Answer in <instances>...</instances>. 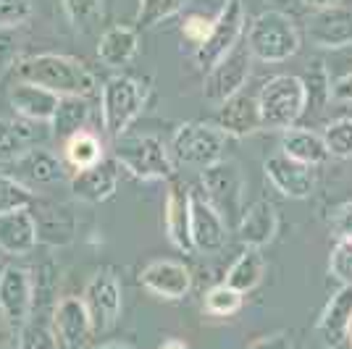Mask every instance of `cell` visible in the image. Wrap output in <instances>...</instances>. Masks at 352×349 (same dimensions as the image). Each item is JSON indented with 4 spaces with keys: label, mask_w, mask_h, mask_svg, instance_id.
I'll list each match as a JSON object with an SVG mask.
<instances>
[{
    "label": "cell",
    "mask_w": 352,
    "mask_h": 349,
    "mask_svg": "<svg viewBox=\"0 0 352 349\" xmlns=\"http://www.w3.org/2000/svg\"><path fill=\"white\" fill-rule=\"evenodd\" d=\"M16 76L56 92L60 98H87L95 92V76L79 58L60 53H40L16 63Z\"/></svg>",
    "instance_id": "obj_1"
},
{
    "label": "cell",
    "mask_w": 352,
    "mask_h": 349,
    "mask_svg": "<svg viewBox=\"0 0 352 349\" xmlns=\"http://www.w3.org/2000/svg\"><path fill=\"white\" fill-rule=\"evenodd\" d=\"M245 45H248L250 56L261 63H284L297 56L302 37H300V30L294 27L292 16L268 8L250 21Z\"/></svg>",
    "instance_id": "obj_2"
},
{
    "label": "cell",
    "mask_w": 352,
    "mask_h": 349,
    "mask_svg": "<svg viewBox=\"0 0 352 349\" xmlns=\"http://www.w3.org/2000/svg\"><path fill=\"white\" fill-rule=\"evenodd\" d=\"M258 108L263 129L287 131L297 126V121L308 111V89L302 76L294 74H276L258 92Z\"/></svg>",
    "instance_id": "obj_3"
},
{
    "label": "cell",
    "mask_w": 352,
    "mask_h": 349,
    "mask_svg": "<svg viewBox=\"0 0 352 349\" xmlns=\"http://www.w3.org/2000/svg\"><path fill=\"white\" fill-rule=\"evenodd\" d=\"M113 160L142 181H168L176 171L168 145L155 134H124L116 139Z\"/></svg>",
    "instance_id": "obj_4"
},
{
    "label": "cell",
    "mask_w": 352,
    "mask_h": 349,
    "mask_svg": "<svg viewBox=\"0 0 352 349\" xmlns=\"http://www.w3.org/2000/svg\"><path fill=\"white\" fill-rule=\"evenodd\" d=\"M171 158L176 166L190 168V171H206L223 160L226 153V134L216 124L206 121H187L174 131L171 137Z\"/></svg>",
    "instance_id": "obj_5"
},
{
    "label": "cell",
    "mask_w": 352,
    "mask_h": 349,
    "mask_svg": "<svg viewBox=\"0 0 352 349\" xmlns=\"http://www.w3.org/2000/svg\"><path fill=\"white\" fill-rule=\"evenodd\" d=\"M147 100V89L142 82L126 74H113L108 76L100 87V118L108 137H124L132 126L137 116L142 113Z\"/></svg>",
    "instance_id": "obj_6"
},
{
    "label": "cell",
    "mask_w": 352,
    "mask_h": 349,
    "mask_svg": "<svg viewBox=\"0 0 352 349\" xmlns=\"http://www.w3.org/2000/svg\"><path fill=\"white\" fill-rule=\"evenodd\" d=\"M200 187L203 194L208 197V203L219 210L223 221L232 226L239 223L242 210H245V187L248 179L242 174V168L234 160H219L216 166H210L206 171H200Z\"/></svg>",
    "instance_id": "obj_7"
},
{
    "label": "cell",
    "mask_w": 352,
    "mask_h": 349,
    "mask_svg": "<svg viewBox=\"0 0 352 349\" xmlns=\"http://www.w3.org/2000/svg\"><path fill=\"white\" fill-rule=\"evenodd\" d=\"M245 32V3L242 0H223L219 14L213 19V27L203 43L195 47V66L200 71H210L219 60H223L236 45Z\"/></svg>",
    "instance_id": "obj_8"
},
{
    "label": "cell",
    "mask_w": 352,
    "mask_h": 349,
    "mask_svg": "<svg viewBox=\"0 0 352 349\" xmlns=\"http://www.w3.org/2000/svg\"><path fill=\"white\" fill-rule=\"evenodd\" d=\"M190 234L200 255H216L229 242V223L200 190H190Z\"/></svg>",
    "instance_id": "obj_9"
},
{
    "label": "cell",
    "mask_w": 352,
    "mask_h": 349,
    "mask_svg": "<svg viewBox=\"0 0 352 349\" xmlns=\"http://www.w3.org/2000/svg\"><path fill=\"white\" fill-rule=\"evenodd\" d=\"M252 56H250L248 45H236L234 50L226 56L223 60H219L210 71H206V87H203V95H206L208 102L213 105H221L229 98L239 95L250 79V63H252Z\"/></svg>",
    "instance_id": "obj_10"
},
{
    "label": "cell",
    "mask_w": 352,
    "mask_h": 349,
    "mask_svg": "<svg viewBox=\"0 0 352 349\" xmlns=\"http://www.w3.org/2000/svg\"><path fill=\"white\" fill-rule=\"evenodd\" d=\"M82 300H85L89 318H92V328L95 331H111L116 326L118 315H121V307H124L121 281L111 271H98L87 281Z\"/></svg>",
    "instance_id": "obj_11"
},
{
    "label": "cell",
    "mask_w": 352,
    "mask_h": 349,
    "mask_svg": "<svg viewBox=\"0 0 352 349\" xmlns=\"http://www.w3.org/2000/svg\"><path fill=\"white\" fill-rule=\"evenodd\" d=\"M34 305V281L32 273L21 265H6L0 271V313L19 328L27 323Z\"/></svg>",
    "instance_id": "obj_12"
},
{
    "label": "cell",
    "mask_w": 352,
    "mask_h": 349,
    "mask_svg": "<svg viewBox=\"0 0 352 349\" xmlns=\"http://www.w3.org/2000/svg\"><path fill=\"white\" fill-rule=\"evenodd\" d=\"M263 174L271 181V187L281 192L289 200H305L316 190V176L310 166H302L297 160L287 158L284 153L268 155L263 163Z\"/></svg>",
    "instance_id": "obj_13"
},
{
    "label": "cell",
    "mask_w": 352,
    "mask_h": 349,
    "mask_svg": "<svg viewBox=\"0 0 352 349\" xmlns=\"http://www.w3.org/2000/svg\"><path fill=\"white\" fill-rule=\"evenodd\" d=\"M352 326V286L342 284L331 297L326 307L321 310V315L316 320V336L326 349H337L342 344H347Z\"/></svg>",
    "instance_id": "obj_14"
},
{
    "label": "cell",
    "mask_w": 352,
    "mask_h": 349,
    "mask_svg": "<svg viewBox=\"0 0 352 349\" xmlns=\"http://www.w3.org/2000/svg\"><path fill=\"white\" fill-rule=\"evenodd\" d=\"M140 284L153 297L161 300H184L192 289V273L179 260H153L140 273Z\"/></svg>",
    "instance_id": "obj_15"
},
{
    "label": "cell",
    "mask_w": 352,
    "mask_h": 349,
    "mask_svg": "<svg viewBox=\"0 0 352 349\" xmlns=\"http://www.w3.org/2000/svg\"><path fill=\"white\" fill-rule=\"evenodd\" d=\"M308 40L321 50H342L352 45V8H323L308 21Z\"/></svg>",
    "instance_id": "obj_16"
},
{
    "label": "cell",
    "mask_w": 352,
    "mask_h": 349,
    "mask_svg": "<svg viewBox=\"0 0 352 349\" xmlns=\"http://www.w3.org/2000/svg\"><path fill=\"white\" fill-rule=\"evenodd\" d=\"M118 163L116 160H100L89 168L74 171L72 176V194L76 200L89 205H100L111 200L118 190Z\"/></svg>",
    "instance_id": "obj_17"
},
{
    "label": "cell",
    "mask_w": 352,
    "mask_h": 349,
    "mask_svg": "<svg viewBox=\"0 0 352 349\" xmlns=\"http://www.w3.org/2000/svg\"><path fill=\"white\" fill-rule=\"evenodd\" d=\"M53 331L58 341L69 349H79L87 344L92 328V318L82 297H63L53 310Z\"/></svg>",
    "instance_id": "obj_18"
},
{
    "label": "cell",
    "mask_w": 352,
    "mask_h": 349,
    "mask_svg": "<svg viewBox=\"0 0 352 349\" xmlns=\"http://www.w3.org/2000/svg\"><path fill=\"white\" fill-rule=\"evenodd\" d=\"M279 234V210L268 200H255L242 210V218L236 223V236L245 247H268Z\"/></svg>",
    "instance_id": "obj_19"
},
{
    "label": "cell",
    "mask_w": 352,
    "mask_h": 349,
    "mask_svg": "<svg viewBox=\"0 0 352 349\" xmlns=\"http://www.w3.org/2000/svg\"><path fill=\"white\" fill-rule=\"evenodd\" d=\"M216 126L226 137H236V139L261 131L263 121H261L258 98H252L248 92H239V95L229 98L226 102H221L219 113H216Z\"/></svg>",
    "instance_id": "obj_20"
},
{
    "label": "cell",
    "mask_w": 352,
    "mask_h": 349,
    "mask_svg": "<svg viewBox=\"0 0 352 349\" xmlns=\"http://www.w3.org/2000/svg\"><path fill=\"white\" fill-rule=\"evenodd\" d=\"M163 229L168 242L182 252H195L190 234V190L179 181H171L163 203Z\"/></svg>",
    "instance_id": "obj_21"
},
{
    "label": "cell",
    "mask_w": 352,
    "mask_h": 349,
    "mask_svg": "<svg viewBox=\"0 0 352 349\" xmlns=\"http://www.w3.org/2000/svg\"><path fill=\"white\" fill-rule=\"evenodd\" d=\"M47 124L27 121V118H0V163H16L32 147H43L47 139Z\"/></svg>",
    "instance_id": "obj_22"
},
{
    "label": "cell",
    "mask_w": 352,
    "mask_h": 349,
    "mask_svg": "<svg viewBox=\"0 0 352 349\" xmlns=\"http://www.w3.org/2000/svg\"><path fill=\"white\" fill-rule=\"evenodd\" d=\"M37 242H40V226L30 213V207L0 216V252L21 258L30 255L37 247Z\"/></svg>",
    "instance_id": "obj_23"
},
{
    "label": "cell",
    "mask_w": 352,
    "mask_h": 349,
    "mask_svg": "<svg viewBox=\"0 0 352 349\" xmlns=\"http://www.w3.org/2000/svg\"><path fill=\"white\" fill-rule=\"evenodd\" d=\"M60 105V95L50 92V89L32 85V82H21L11 89V108L16 116L27 118V121H37V124H50L56 111Z\"/></svg>",
    "instance_id": "obj_24"
},
{
    "label": "cell",
    "mask_w": 352,
    "mask_h": 349,
    "mask_svg": "<svg viewBox=\"0 0 352 349\" xmlns=\"http://www.w3.org/2000/svg\"><path fill=\"white\" fill-rule=\"evenodd\" d=\"M140 53V32L126 24H113L100 34L98 43V58L108 69H124L129 66Z\"/></svg>",
    "instance_id": "obj_25"
},
{
    "label": "cell",
    "mask_w": 352,
    "mask_h": 349,
    "mask_svg": "<svg viewBox=\"0 0 352 349\" xmlns=\"http://www.w3.org/2000/svg\"><path fill=\"white\" fill-rule=\"evenodd\" d=\"M281 153L287 158L302 163V166H310V168L323 166L326 160L331 158L329 147L323 142V134L313 129H300V126L281 131Z\"/></svg>",
    "instance_id": "obj_26"
},
{
    "label": "cell",
    "mask_w": 352,
    "mask_h": 349,
    "mask_svg": "<svg viewBox=\"0 0 352 349\" xmlns=\"http://www.w3.org/2000/svg\"><path fill=\"white\" fill-rule=\"evenodd\" d=\"M16 168H19V179L32 187H43V184H56L66 176V166L58 155H53L50 150L45 147H32L30 153H24L21 158L16 160Z\"/></svg>",
    "instance_id": "obj_27"
},
{
    "label": "cell",
    "mask_w": 352,
    "mask_h": 349,
    "mask_svg": "<svg viewBox=\"0 0 352 349\" xmlns=\"http://www.w3.org/2000/svg\"><path fill=\"white\" fill-rule=\"evenodd\" d=\"M265 276V260H263V252L258 247H245L242 249V255L232 262V268L226 271V284L229 286H234L236 291H242V294H248L252 291Z\"/></svg>",
    "instance_id": "obj_28"
},
{
    "label": "cell",
    "mask_w": 352,
    "mask_h": 349,
    "mask_svg": "<svg viewBox=\"0 0 352 349\" xmlns=\"http://www.w3.org/2000/svg\"><path fill=\"white\" fill-rule=\"evenodd\" d=\"M63 158H66V163L72 166L74 171L89 168V166H95V163H100L105 158L103 142L87 129L76 131L63 145Z\"/></svg>",
    "instance_id": "obj_29"
},
{
    "label": "cell",
    "mask_w": 352,
    "mask_h": 349,
    "mask_svg": "<svg viewBox=\"0 0 352 349\" xmlns=\"http://www.w3.org/2000/svg\"><path fill=\"white\" fill-rule=\"evenodd\" d=\"M87 118H89V105L85 98H60V105L56 111V116L50 121L53 131L58 137H72L76 131H82L87 126Z\"/></svg>",
    "instance_id": "obj_30"
},
{
    "label": "cell",
    "mask_w": 352,
    "mask_h": 349,
    "mask_svg": "<svg viewBox=\"0 0 352 349\" xmlns=\"http://www.w3.org/2000/svg\"><path fill=\"white\" fill-rule=\"evenodd\" d=\"M242 302H245V294L236 291L234 286H229L226 281H221V284H216V286H210L206 291L203 307L213 318H232L242 310Z\"/></svg>",
    "instance_id": "obj_31"
},
{
    "label": "cell",
    "mask_w": 352,
    "mask_h": 349,
    "mask_svg": "<svg viewBox=\"0 0 352 349\" xmlns=\"http://www.w3.org/2000/svg\"><path fill=\"white\" fill-rule=\"evenodd\" d=\"M190 0H140L137 5V27L140 30H155L163 21L174 19L187 8Z\"/></svg>",
    "instance_id": "obj_32"
},
{
    "label": "cell",
    "mask_w": 352,
    "mask_h": 349,
    "mask_svg": "<svg viewBox=\"0 0 352 349\" xmlns=\"http://www.w3.org/2000/svg\"><path fill=\"white\" fill-rule=\"evenodd\" d=\"M305 89H308V108L313 111H323L326 102L331 100V76L329 69L323 66L321 60H313L308 66V71L302 76Z\"/></svg>",
    "instance_id": "obj_33"
},
{
    "label": "cell",
    "mask_w": 352,
    "mask_h": 349,
    "mask_svg": "<svg viewBox=\"0 0 352 349\" xmlns=\"http://www.w3.org/2000/svg\"><path fill=\"white\" fill-rule=\"evenodd\" d=\"M323 142L329 147V155L339 160L352 158V118H334L323 126Z\"/></svg>",
    "instance_id": "obj_34"
},
{
    "label": "cell",
    "mask_w": 352,
    "mask_h": 349,
    "mask_svg": "<svg viewBox=\"0 0 352 349\" xmlns=\"http://www.w3.org/2000/svg\"><path fill=\"white\" fill-rule=\"evenodd\" d=\"M34 194H32V187H27L21 179L8 174H0V216L6 213H14V210H21V207H30Z\"/></svg>",
    "instance_id": "obj_35"
},
{
    "label": "cell",
    "mask_w": 352,
    "mask_h": 349,
    "mask_svg": "<svg viewBox=\"0 0 352 349\" xmlns=\"http://www.w3.org/2000/svg\"><path fill=\"white\" fill-rule=\"evenodd\" d=\"M63 14L72 21L74 30L87 32L103 16V0H60Z\"/></svg>",
    "instance_id": "obj_36"
},
{
    "label": "cell",
    "mask_w": 352,
    "mask_h": 349,
    "mask_svg": "<svg viewBox=\"0 0 352 349\" xmlns=\"http://www.w3.org/2000/svg\"><path fill=\"white\" fill-rule=\"evenodd\" d=\"M19 349H58V336L53 328H47L43 323H21L19 334H16Z\"/></svg>",
    "instance_id": "obj_37"
},
{
    "label": "cell",
    "mask_w": 352,
    "mask_h": 349,
    "mask_svg": "<svg viewBox=\"0 0 352 349\" xmlns=\"http://www.w3.org/2000/svg\"><path fill=\"white\" fill-rule=\"evenodd\" d=\"M34 16V0H0V30H16Z\"/></svg>",
    "instance_id": "obj_38"
},
{
    "label": "cell",
    "mask_w": 352,
    "mask_h": 349,
    "mask_svg": "<svg viewBox=\"0 0 352 349\" xmlns=\"http://www.w3.org/2000/svg\"><path fill=\"white\" fill-rule=\"evenodd\" d=\"M329 273L337 278L339 284H350L352 286V242L350 239H339L331 255H329Z\"/></svg>",
    "instance_id": "obj_39"
},
{
    "label": "cell",
    "mask_w": 352,
    "mask_h": 349,
    "mask_svg": "<svg viewBox=\"0 0 352 349\" xmlns=\"http://www.w3.org/2000/svg\"><path fill=\"white\" fill-rule=\"evenodd\" d=\"M19 63V37L14 30H0V74Z\"/></svg>",
    "instance_id": "obj_40"
},
{
    "label": "cell",
    "mask_w": 352,
    "mask_h": 349,
    "mask_svg": "<svg viewBox=\"0 0 352 349\" xmlns=\"http://www.w3.org/2000/svg\"><path fill=\"white\" fill-rule=\"evenodd\" d=\"M331 232L337 239H350L352 242V200L342 203L331 213Z\"/></svg>",
    "instance_id": "obj_41"
},
{
    "label": "cell",
    "mask_w": 352,
    "mask_h": 349,
    "mask_svg": "<svg viewBox=\"0 0 352 349\" xmlns=\"http://www.w3.org/2000/svg\"><path fill=\"white\" fill-rule=\"evenodd\" d=\"M210 27H213V19H206V16H190V19H184V24H182V34L195 43V47L206 40L208 34H210Z\"/></svg>",
    "instance_id": "obj_42"
},
{
    "label": "cell",
    "mask_w": 352,
    "mask_h": 349,
    "mask_svg": "<svg viewBox=\"0 0 352 349\" xmlns=\"http://www.w3.org/2000/svg\"><path fill=\"white\" fill-rule=\"evenodd\" d=\"M248 349H292V341H289V336L279 331V334L261 336V339L252 341Z\"/></svg>",
    "instance_id": "obj_43"
},
{
    "label": "cell",
    "mask_w": 352,
    "mask_h": 349,
    "mask_svg": "<svg viewBox=\"0 0 352 349\" xmlns=\"http://www.w3.org/2000/svg\"><path fill=\"white\" fill-rule=\"evenodd\" d=\"M331 100L337 102H352V71L339 76L337 82H331Z\"/></svg>",
    "instance_id": "obj_44"
},
{
    "label": "cell",
    "mask_w": 352,
    "mask_h": 349,
    "mask_svg": "<svg viewBox=\"0 0 352 349\" xmlns=\"http://www.w3.org/2000/svg\"><path fill=\"white\" fill-rule=\"evenodd\" d=\"M14 336H16V328L11 326V320L0 313V349L14 347Z\"/></svg>",
    "instance_id": "obj_45"
},
{
    "label": "cell",
    "mask_w": 352,
    "mask_h": 349,
    "mask_svg": "<svg viewBox=\"0 0 352 349\" xmlns=\"http://www.w3.org/2000/svg\"><path fill=\"white\" fill-rule=\"evenodd\" d=\"M302 5H308V8H313V11H323V8H334V5H339V0H300Z\"/></svg>",
    "instance_id": "obj_46"
},
{
    "label": "cell",
    "mask_w": 352,
    "mask_h": 349,
    "mask_svg": "<svg viewBox=\"0 0 352 349\" xmlns=\"http://www.w3.org/2000/svg\"><path fill=\"white\" fill-rule=\"evenodd\" d=\"M158 349H190V347H187V341H182V339H166V341H161Z\"/></svg>",
    "instance_id": "obj_47"
},
{
    "label": "cell",
    "mask_w": 352,
    "mask_h": 349,
    "mask_svg": "<svg viewBox=\"0 0 352 349\" xmlns=\"http://www.w3.org/2000/svg\"><path fill=\"white\" fill-rule=\"evenodd\" d=\"M95 349H134V347H129V344H118V341H111V344H100V347H95Z\"/></svg>",
    "instance_id": "obj_48"
},
{
    "label": "cell",
    "mask_w": 352,
    "mask_h": 349,
    "mask_svg": "<svg viewBox=\"0 0 352 349\" xmlns=\"http://www.w3.org/2000/svg\"><path fill=\"white\" fill-rule=\"evenodd\" d=\"M347 344H350V349H352V326H350V336H347Z\"/></svg>",
    "instance_id": "obj_49"
}]
</instances>
